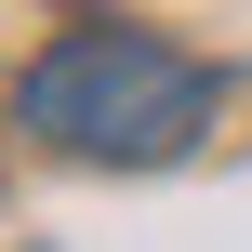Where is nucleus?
Wrapping results in <instances>:
<instances>
[{
  "label": "nucleus",
  "mask_w": 252,
  "mask_h": 252,
  "mask_svg": "<svg viewBox=\"0 0 252 252\" xmlns=\"http://www.w3.org/2000/svg\"><path fill=\"white\" fill-rule=\"evenodd\" d=\"M13 120L66 159H186L213 133V66L146 27H80L13 80Z\"/></svg>",
  "instance_id": "obj_1"
}]
</instances>
